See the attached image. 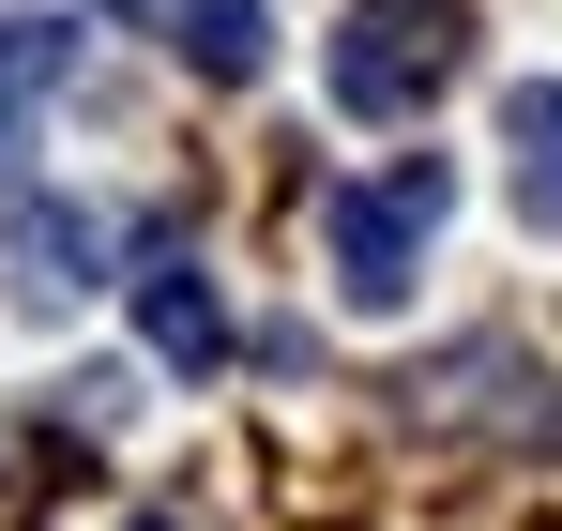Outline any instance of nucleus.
<instances>
[{"label": "nucleus", "mask_w": 562, "mask_h": 531, "mask_svg": "<svg viewBox=\"0 0 562 531\" xmlns=\"http://www.w3.org/2000/svg\"><path fill=\"white\" fill-rule=\"evenodd\" d=\"M441 213H457V168H441V152H411V168H380V182H335V197H319L335 289H350L366 319H395L411 273H426V244H441Z\"/></svg>", "instance_id": "obj_1"}, {"label": "nucleus", "mask_w": 562, "mask_h": 531, "mask_svg": "<svg viewBox=\"0 0 562 531\" xmlns=\"http://www.w3.org/2000/svg\"><path fill=\"white\" fill-rule=\"evenodd\" d=\"M61 77H77V31H61V15H15V31H0V168L31 152V122L61 106Z\"/></svg>", "instance_id": "obj_5"}, {"label": "nucleus", "mask_w": 562, "mask_h": 531, "mask_svg": "<svg viewBox=\"0 0 562 531\" xmlns=\"http://www.w3.org/2000/svg\"><path fill=\"white\" fill-rule=\"evenodd\" d=\"M137 335H153V364H183V380L228 364V304H213V273H198L183 244H153V259H137Z\"/></svg>", "instance_id": "obj_3"}, {"label": "nucleus", "mask_w": 562, "mask_h": 531, "mask_svg": "<svg viewBox=\"0 0 562 531\" xmlns=\"http://www.w3.org/2000/svg\"><path fill=\"white\" fill-rule=\"evenodd\" d=\"M106 15H137V31H168V15H183V0H106Z\"/></svg>", "instance_id": "obj_8"}, {"label": "nucleus", "mask_w": 562, "mask_h": 531, "mask_svg": "<svg viewBox=\"0 0 562 531\" xmlns=\"http://www.w3.org/2000/svg\"><path fill=\"white\" fill-rule=\"evenodd\" d=\"M502 152H517V213L562 244V77H517V91H502Z\"/></svg>", "instance_id": "obj_6"}, {"label": "nucleus", "mask_w": 562, "mask_h": 531, "mask_svg": "<svg viewBox=\"0 0 562 531\" xmlns=\"http://www.w3.org/2000/svg\"><path fill=\"white\" fill-rule=\"evenodd\" d=\"M168 46H183L198 77H259V61H274V15H259V0H183V15H168Z\"/></svg>", "instance_id": "obj_7"}, {"label": "nucleus", "mask_w": 562, "mask_h": 531, "mask_svg": "<svg viewBox=\"0 0 562 531\" xmlns=\"http://www.w3.org/2000/svg\"><path fill=\"white\" fill-rule=\"evenodd\" d=\"M0 259H15V304H92V289H106V213L31 197V213L0 228Z\"/></svg>", "instance_id": "obj_4"}, {"label": "nucleus", "mask_w": 562, "mask_h": 531, "mask_svg": "<svg viewBox=\"0 0 562 531\" xmlns=\"http://www.w3.org/2000/svg\"><path fill=\"white\" fill-rule=\"evenodd\" d=\"M457 61H471V0H350L335 106H350V122H411V106H441Z\"/></svg>", "instance_id": "obj_2"}, {"label": "nucleus", "mask_w": 562, "mask_h": 531, "mask_svg": "<svg viewBox=\"0 0 562 531\" xmlns=\"http://www.w3.org/2000/svg\"><path fill=\"white\" fill-rule=\"evenodd\" d=\"M122 531H168V517H122Z\"/></svg>", "instance_id": "obj_9"}]
</instances>
